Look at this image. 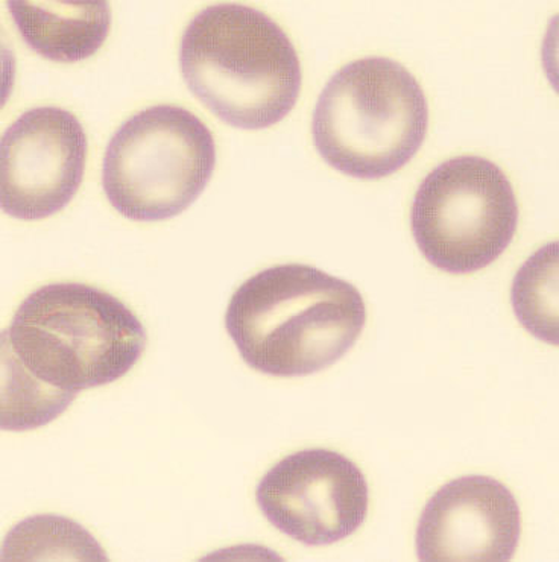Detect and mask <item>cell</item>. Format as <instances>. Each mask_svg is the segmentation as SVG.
Returning <instances> with one entry per match:
<instances>
[{
  "mask_svg": "<svg viewBox=\"0 0 559 562\" xmlns=\"http://www.w3.org/2000/svg\"><path fill=\"white\" fill-rule=\"evenodd\" d=\"M8 558L26 560H57V558H79V560H107L101 546L75 521L67 518L42 516L27 518L11 530L3 552Z\"/></svg>",
  "mask_w": 559,
  "mask_h": 562,
  "instance_id": "cell-13",
  "label": "cell"
},
{
  "mask_svg": "<svg viewBox=\"0 0 559 562\" xmlns=\"http://www.w3.org/2000/svg\"><path fill=\"white\" fill-rule=\"evenodd\" d=\"M429 125L426 94L414 75L384 57L348 63L316 102L313 144L348 177L379 180L410 164Z\"/></svg>",
  "mask_w": 559,
  "mask_h": 562,
  "instance_id": "cell-4",
  "label": "cell"
},
{
  "mask_svg": "<svg viewBox=\"0 0 559 562\" xmlns=\"http://www.w3.org/2000/svg\"><path fill=\"white\" fill-rule=\"evenodd\" d=\"M517 225L513 184L483 157L444 161L424 178L411 210L416 247L449 274L490 267L513 243Z\"/></svg>",
  "mask_w": 559,
  "mask_h": 562,
  "instance_id": "cell-6",
  "label": "cell"
},
{
  "mask_svg": "<svg viewBox=\"0 0 559 562\" xmlns=\"http://www.w3.org/2000/svg\"><path fill=\"white\" fill-rule=\"evenodd\" d=\"M521 530V508L502 482L463 476L427 502L416 528V553L422 561H510Z\"/></svg>",
  "mask_w": 559,
  "mask_h": 562,
  "instance_id": "cell-9",
  "label": "cell"
},
{
  "mask_svg": "<svg viewBox=\"0 0 559 562\" xmlns=\"http://www.w3.org/2000/svg\"><path fill=\"white\" fill-rule=\"evenodd\" d=\"M215 166V138L200 117L182 106L154 105L111 137L102 188L122 216L156 223L195 203Z\"/></svg>",
  "mask_w": 559,
  "mask_h": 562,
  "instance_id": "cell-5",
  "label": "cell"
},
{
  "mask_svg": "<svg viewBox=\"0 0 559 562\" xmlns=\"http://www.w3.org/2000/svg\"><path fill=\"white\" fill-rule=\"evenodd\" d=\"M87 160L81 122L58 106L20 114L2 137V209L20 221L45 220L77 195Z\"/></svg>",
  "mask_w": 559,
  "mask_h": 562,
  "instance_id": "cell-8",
  "label": "cell"
},
{
  "mask_svg": "<svg viewBox=\"0 0 559 562\" xmlns=\"http://www.w3.org/2000/svg\"><path fill=\"white\" fill-rule=\"evenodd\" d=\"M2 429L25 431L53 423L78 394L40 382L18 360L2 350Z\"/></svg>",
  "mask_w": 559,
  "mask_h": 562,
  "instance_id": "cell-12",
  "label": "cell"
},
{
  "mask_svg": "<svg viewBox=\"0 0 559 562\" xmlns=\"http://www.w3.org/2000/svg\"><path fill=\"white\" fill-rule=\"evenodd\" d=\"M511 301L522 326L543 342L558 344V243L545 245L515 276Z\"/></svg>",
  "mask_w": 559,
  "mask_h": 562,
  "instance_id": "cell-11",
  "label": "cell"
},
{
  "mask_svg": "<svg viewBox=\"0 0 559 562\" xmlns=\"http://www.w3.org/2000/svg\"><path fill=\"white\" fill-rule=\"evenodd\" d=\"M367 307L358 289L309 265L249 277L230 300L225 327L242 359L273 378L320 373L362 335Z\"/></svg>",
  "mask_w": 559,
  "mask_h": 562,
  "instance_id": "cell-1",
  "label": "cell"
},
{
  "mask_svg": "<svg viewBox=\"0 0 559 562\" xmlns=\"http://www.w3.org/2000/svg\"><path fill=\"white\" fill-rule=\"evenodd\" d=\"M190 92L225 124L264 130L292 112L301 65L291 38L256 8L221 3L190 20L180 46Z\"/></svg>",
  "mask_w": 559,
  "mask_h": 562,
  "instance_id": "cell-2",
  "label": "cell"
},
{
  "mask_svg": "<svg viewBox=\"0 0 559 562\" xmlns=\"http://www.w3.org/2000/svg\"><path fill=\"white\" fill-rule=\"evenodd\" d=\"M136 314L102 289L53 283L27 296L2 334V350L40 382L79 394L128 374L144 355Z\"/></svg>",
  "mask_w": 559,
  "mask_h": 562,
  "instance_id": "cell-3",
  "label": "cell"
},
{
  "mask_svg": "<svg viewBox=\"0 0 559 562\" xmlns=\"http://www.w3.org/2000/svg\"><path fill=\"white\" fill-rule=\"evenodd\" d=\"M265 518L308 546L338 543L364 525L370 490L362 471L338 451L309 449L277 462L256 490Z\"/></svg>",
  "mask_w": 559,
  "mask_h": 562,
  "instance_id": "cell-7",
  "label": "cell"
},
{
  "mask_svg": "<svg viewBox=\"0 0 559 562\" xmlns=\"http://www.w3.org/2000/svg\"><path fill=\"white\" fill-rule=\"evenodd\" d=\"M31 49L58 63H77L101 49L110 33L109 3H8Z\"/></svg>",
  "mask_w": 559,
  "mask_h": 562,
  "instance_id": "cell-10",
  "label": "cell"
}]
</instances>
